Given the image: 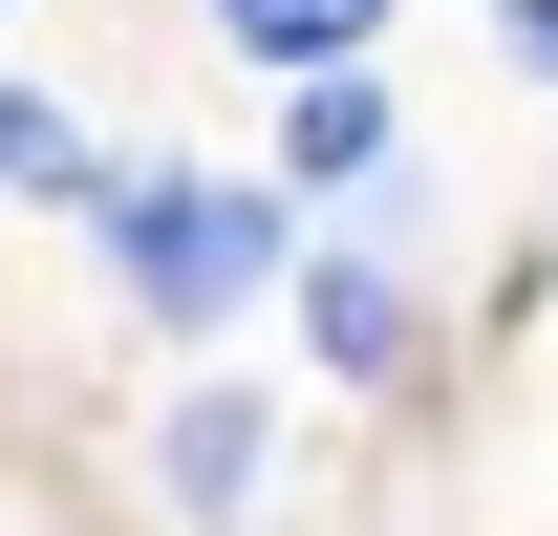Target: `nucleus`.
Masks as SVG:
<instances>
[{
  "instance_id": "nucleus-3",
  "label": "nucleus",
  "mask_w": 558,
  "mask_h": 536,
  "mask_svg": "<svg viewBox=\"0 0 558 536\" xmlns=\"http://www.w3.org/2000/svg\"><path fill=\"white\" fill-rule=\"evenodd\" d=\"M301 322H323V365L387 387V365H409V279H387V258H323V279H301Z\"/></svg>"
},
{
  "instance_id": "nucleus-6",
  "label": "nucleus",
  "mask_w": 558,
  "mask_h": 536,
  "mask_svg": "<svg viewBox=\"0 0 558 536\" xmlns=\"http://www.w3.org/2000/svg\"><path fill=\"white\" fill-rule=\"evenodd\" d=\"M0 172H22V194H86V130L44 108V86H0Z\"/></svg>"
},
{
  "instance_id": "nucleus-2",
  "label": "nucleus",
  "mask_w": 558,
  "mask_h": 536,
  "mask_svg": "<svg viewBox=\"0 0 558 536\" xmlns=\"http://www.w3.org/2000/svg\"><path fill=\"white\" fill-rule=\"evenodd\" d=\"M258 451H279L258 387H194L172 429H150V494H172V515H236V494H258Z\"/></svg>"
},
{
  "instance_id": "nucleus-7",
  "label": "nucleus",
  "mask_w": 558,
  "mask_h": 536,
  "mask_svg": "<svg viewBox=\"0 0 558 536\" xmlns=\"http://www.w3.org/2000/svg\"><path fill=\"white\" fill-rule=\"evenodd\" d=\"M494 44H515V65H537V86H558V0H494Z\"/></svg>"
},
{
  "instance_id": "nucleus-1",
  "label": "nucleus",
  "mask_w": 558,
  "mask_h": 536,
  "mask_svg": "<svg viewBox=\"0 0 558 536\" xmlns=\"http://www.w3.org/2000/svg\"><path fill=\"white\" fill-rule=\"evenodd\" d=\"M108 279H130L150 322H236L279 279V194L258 172H150V194H108Z\"/></svg>"
},
{
  "instance_id": "nucleus-5",
  "label": "nucleus",
  "mask_w": 558,
  "mask_h": 536,
  "mask_svg": "<svg viewBox=\"0 0 558 536\" xmlns=\"http://www.w3.org/2000/svg\"><path fill=\"white\" fill-rule=\"evenodd\" d=\"M301 172H387V65H301Z\"/></svg>"
},
{
  "instance_id": "nucleus-4",
  "label": "nucleus",
  "mask_w": 558,
  "mask_h": 536,
  "mask_svg": "<svg viewBox=\"0 0 558 536\" xmlns=\"http://www.w3.org/2000/svg\"><path fill=\"white\" fill-rule=\"evenodd\" d=\"M236 22V65H365L387 44V0H215Z\"/></svg>"
}]
</instances>
